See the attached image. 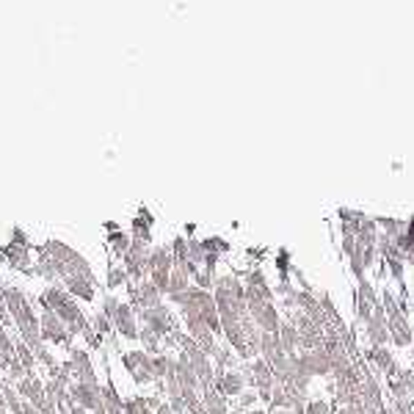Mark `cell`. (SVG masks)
Instances as JSON below:
<instances>
[{
	"mask_svg": "<svg viewBox=\"0 0 414 414\" xmlns=\"http://www.w3.org/2000/svg\"><path fill=\"white\" fill-rule=\"evenodd\" d=\"M64 368L72 376V381H78V384H100L86 345H69V357H66Z\"/></svg>",
	"mask_w": 414,
	"mask_h": 414,
	"instance_id": "6da1fadb",
	"label": "cell"
},
{
	"mask_svg": "<svg viewBox=\"0 0 414 414\" xmlns=\"http://www.w3.org/2000/svg\"><path fill=\"white\" fill-rule=\"evenodd\" d=\"M39 329H42V340H44L47 345H64V348L72 345L69 329H66V326L58 321V315H53L50 309H42V312H39Z\"/></svg>",
	"mask_w": 414,
	"mask_h": 414,
	"instance_id": "7a4b0ae2",
	"label": "cell"
},
{
	"mask_svg": "<svg viewBox=\"0 0 414 414\" xmlns=\"http://www.w3.org/2000/svg\"><path fill=\"white\" fill-rule=\"evenodd\" d=\"M66 393H69V404L86 409L89 414L105 409V404H102V384H78V381H72V387Z\"/></svg>",
	"mask_w": 414,
	"mask_h": 414,
	"instance_id": "3957f363",
	"label": "cell"
},
{
	"mask_svg": "<svg viewBox=\"0 0 414 414\" xmlns=\"http://www.w3.org/2000/svg\"><path fill=\"white\" fill-rule=\"evenodd\" d=\"M122 365H125V370H127L138 384H150V381H155V373H152V357H150L144 348L125 351V354H122Z\"/></svg>",
	"mask_w": 414,
	"mask_h": 414,
	"instance_id": "277c9868",
	"label": "cell"
},
{
	"mask_svg": "<svg viewBox=\"0 0 414 414\" xmlns=\"http://www.w3.org/2000/svg\"><path fill=\"white\" fill-rule=\"evenodd\" d=\"M111 323H114V332H116L119 337H125V340H138V321H136L133 304H125V301H122V304L116 307Z\"/></svg>",
	"mask_w": 414,
	"mask_h": 414,
	"instance_id": "5b68a950",
	"label": "cell"
},
{
	"mask_svg": "<svg viewBox=\"0 0 414 414\" xmlns=\"http://www.w3.org/2000/svg\"><path fill=\"white\" fill-rule=\"evenodd\" d=\"M243 373L235 370H215V393L218 395H240L243 393Z\"/></svg>",
	"mask_w": 414,
	"mask_h": 414,
	"instance_id": "8992f818",
	"label": "cell"
},
{
	"mask_svg": "<svg viewBox=\"0 0 414 414\" xmlns=\"http://www.w3.org/2000/svg\"><path fill=\"white\" fill-rule=\"evenodd\" d=\"M362 409L365 414H387L384 412V404H381V395H379V387L373 379H365V387H362Z\"/></svg>",
	"mask_w": 414,
	"mask_h": 414,
	"instance_id": "52a82bcc",
	"label": "cell"
},
{
	"mask_svg": "<svg viewBox=\"0 0 414 414\" xmlns=\"http://www.w3.org/2000/svg\"><path fill=\"white\" fill-rule=\"evenodd\" d=\"M387 329H390V337H393L398 345H409V343H412V332H409V323H406V318H404V315L393 312V315H390Z\"/></svg>",
	"mask_w": 414,
	"mask_h": 414,
	"instance_id": "ba28073f",
	"label": "cell"
},
{
	"mask_svg": "<svg viewBox=\"0 0 414 414\" xmlns=\"http://www.w3.org/2000/svg\"><path fill=\"white\" fill-rule=\"evenodd\" d=\"M376 307H379V304H376V290L362 279V285H359V318H362V321H370V318H373L370 312H373Z\"/></svg>",
	"mask_w": 414,
	"mask_h": 414,
	"instance_id": "9c48e42d",
	"label": "cell"
},
{
	"mask_svg": "<svg viewBox=\"0 0 414 414\" xmlns=\"http://www.w3.org/2000/svg\"><path fill=\"white\" fill-rule=\"evenodd\" d=\"M368 334H370V340L376 343V345H381L387 337H390V332H387V323H384V309L381 307H376V315L368 321Z\"/></svg>",
	"mask_w": 414,
	"mask_h": 414,
	"instance_id": "30bf717a",
	"label": "cell"
},
{
	"mask_svg": "<svg viewBox=\"0 0 414 414\" xmlns=\"http://www.w3.org/2000/svg\"><path fill=\"white\" fill-rule=\"evenodd\" d=\"M130 243H133V237H130V235H125L122 229L108 235V246L114 249V257H125V254H127V249H130Z\"/></svg>",
	"mask_w": 414,
	"mask_h": 414,
	"instance_id": "8fae6325",
	"label": "cell"
},
{
	"mask_svg": "<svg viewBox=\"0 0 414 414\" xmlns=\"http://www.w3.org/2000/svg\"><path fill=\"white\" fill-rule=\"evenodd\" d=\"M130 282V276H127V271H125V265H119V262H114L111 268H108V279H105V285L114 290V287H122V285H127Z\"/></svg>",
	"mask_w": 414,
	"mask_h": 414,
	"instance_id": "7c38bea8",
	"label": "cell"
},
{
	"mask_svg": "<svg viewBox=\"0 0 414 414\" xmlns=\"http://www.w3.org/2000/svg\"><path fill=\"white\" fill-rule=\"evenodd\" d=\"M91 329H94V332H97V334L105 340V337L114 332V323H111V321H108L102 312H97V315H94V321H91Z\"/></svg>",
	"mask_w": 414,
	"mask_h": 414,
	"instance_id": "4fadbf2b",
	"label": "cell"
},
{
	"mask_svg": "<svg viewBox=\"0 0 414 414\" xmlns=\"http://www.w3.org/2000/svg\"><path fill=\"white\" fill-rule=\"evenodd\" d=\"M368 357L376 359L379 368H393V357H390V351H373V354H368Z\"/></svg>",
	"mask_w": 414,
	"mask_h": 414,
	"instance_id": "5bb4252c",
	"label": "cell"
},
{
	"mask_svg": "<svg viewBox=\"0 0 414 414\" xmlns=\"http://www.w3.org/2000/svg\"><path fill=\"white\" fill-rule=\"evenodd\" d=\"M304 414H329V404L326 401H312V404H307Z\"/></svg>",
	"mask_w": 414,
	"mask_h": 414,
	"instance_id": "9a60e30c",
	"label": "cell"
},
{
	"mask_svg": "<svg viewBox=\"0 0 414 414\" xmlns=\"http://www.w3.org/2000/svg\"><path fill=\"white\" fill-rule=\"evenodd\" d=\"M257 398H260V395H254V393H249V395H243V398H240V406H251V404H254Z\"/></svg>",
	"mask_w": 414,
	"mask_h": 414,
	"instance_id": "2e32d148",
	"label": "cell"
},
{
	"mask_svg": "<svg viewBox=\"0 0 414 414\" xmlns=\"http://www.w3.org/2000/svg\"><path fill=\"white\" fill-rule=\"evenodd\" d=\"M66 414H89L86 412V409H80V406H75V404H72V406H69V412Z\"/></svg>",
	"mask_w": 414,
	"mask_h": 414,
	"instance_id": "e0dca14e",
	"label": "cell"
}]
</instances>
